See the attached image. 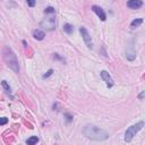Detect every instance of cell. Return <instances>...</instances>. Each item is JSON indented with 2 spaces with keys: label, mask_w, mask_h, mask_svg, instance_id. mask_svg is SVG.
I'll return each mask as SVG.
<instances>
[{
  "label": "cell",
  "mask_w": 145,
  "mask_h": 145,
  "mask_svg": "<svg viewBox=\"0 0 145 145\" xmlns=\"http://www.w3.org/2000/svg\"><path fill=\"white\" fill-rule=\"evenodd\" d=\"M45 17L43 18V21L40 23L41 27H43L47 31H53L56 29V11L55 8L52 7H48L44 10Z\"/></svg>",
  "instance_id": "3957f363"
},
{
  "label": "cell",
  "mask_w": 145,
  "mask_h": 145,
  "mask_svg": "<svg viewBox=\"0 0 145 145\" xmlns=\"http://www.w3.org/2000/svg\"><path fill=\"white\" fill-rule=\"evenodd\" d=\"M83 135L86 138L91 139V141H104V139L109 138V133L104 129L100 128L94 125H86L83 128Z\"/></svg>",
  "instance_id": "6da1fadb"
},
{
  "label": "cell",
  "mask_w": 145,
  "mask_h": 145,
  "mask_svg": "<svg viewBox=\"0 0 145 145\" xmlns=\"http://www.w3.org/2000/svg\"><path fill=\"white\" fill-rule=\"evenodd\" d=\"M52 73H53V70H52V69H49V70H48V73L45 74V75H43V78H48L49 76H51V75H52Z\"/></svg>",
  "instance_id": "e0dca14e"
},
{
  "label": "cell",
  "mask_w": 145,
  "mask_h": 145,
  "mask_svg": "<svg viewBox=\"0 0 145 145\" xmlns=\"http://www.w3.org/2000/svg\"><path fill=\"white\" fill-rule=\"evenodd\" d=\"M143 96H144V91H143V92H142L141 94H139V99L142 100V99H143Z\"/></svg>",
  "instance_id": "d6986e66"
},
{
  "label": "cell",
  "mask_w": 145,
  "mask_h": 145,
  "mask_svg": "<svg viewBox=\"0 0 145 145\" xmlns=\"http://www.w3.org/2000/svg\"><path fill=\"white\" fill-rule=\"evenodd\" d=\"M143 23V19L142 18H137V19H134L133 22H131V24H130V27L131 29H135V27H138L139 25Z\"/></svg>",
  "instance_id": "30bf717a"
},
{
  "label": "cell",
  "mask_w": 145,
  "mask_h": 145,
  "mask_svg": "<svg viewBox=\"0 0 145 145\" xmlns=\"http://www.w3.org/2000/svg\"><path fill=\"white\" fill-rule=\"evenodd\" d=\"M66 117H67V120H68V121H70V120L73 119V117L70 116V114H68V113H66Z\"/></svg>",
  "instance_id": "ac0fdd59"
},
{
  "label": "cell",
  "mask_w": 145,
  "mask_h": 145,
  "mask_svg": "<svg viewBox=\"0 0 145 145\" xmlns=\"http://www.w3.org/2000/svg\"><path fill=\"white\" fill-rule=\"evenodd\" d=\"M143 126H144V123H143V121H139L138 124L133 125V126L129 127V128L126 130V134H125V141H126V142H130L135 135H136L142 128H143Z\"/></svg>",
  "instance_id": "277c9868"
},
{
  "label": "cell",
  "mask_w": 145,
  "mask_h": 145,
  "mask_svg": "<svg viewBox=\"0 0 145 145\" xmlns=\"http://www.w3.org/2000/svg\"><path fill=\"white\" fill-rule=\"evenodd\" d=\"M63 31L67 33V34H72L73 31H74L73 25H70V24H65V25H63Z\"/></svg>",
  "instance_id": "8fae6325"
},
{
  "label": "cell",
  "mask_w": 145,
  "mask_h": 145,
  "mask_svg": "<svg viewBox=\"0 0 145 145\" xmlns=\"http://www.w3.org/2000/svg\"><path fill=\"white\" fill-rule=\"evenodd\" d=\"M1 86L5 88V91H6V92L10 93V86H9L8 84H7L6 81H2V82H1Z\"/></svg>",
  "instance_id": "5bb4252c"
},
{
  "label": "cell",
  "mask_w": 145,
  "mask_h": 145,
  "mask_svg": "<svg viewBox=\"0 0 145 145\" xmlns=\"http://www.w3.org/2000/svg\"><path fill=\"white\" fill-rule=\"evenodd\" d=\"M37 142H39V137H36V136H32L27 139V144L29 145H34V144H36Z\"/></svg>",
  "instance_id": "4fadbf2b"
},
{
  "label": "cell",
  "mask_w": 145,
  "mask_h": 145,
  "mask_svg": "<svg viewBox=\"0 0 145 145\" xmlns=\"http://www.w3.org/2000/svg\"><path fill=\"white\" fill-rule=\"evenodd\" d=\"M92 10L95 12L96 15L99 16V18L101 19V21H106L107 19V16H106V12L103 11V9L101 8V7H99V6H92Z\"/></svg>",
  "instance_id": "52a82bcc"
},
{
  "label": "cell",
  "mask_w": 145,
  "mask_h": 145,
  "mask_svg": "<svg viewBox=\"0 0 145 145\" xmlns=\"http://www.w3.org/2000/svg\"><path fill=\"white\" fill-rule=\"evenodd\" d=\"M7 123H8V119L7 118H5V117L0 118V126H1V125H6Z\"/></svg>",
  "instance_id": "2e32d148"
},
{
  "label": "cell",
  "mask_w": 145,
  "mask_h": 145,
  "mask_svg": "<svg viewBox=\"0 0 145 145\" xmlns=\"http://www.w3.org/2000/svg\"><path fill=\"white\" fill-rule=\"evenodd\" d=\"M101 77H102V80L107 83V86H108V87H112L113 86V81H112L110 74H109L108 72L102 70V72H101Z\"/></svg>",
  "instance_id": "8992f818"
},
{
  "label": "cell",
  "mask_w": 145,
  "mask_h": 145,
  "mask_svg": "<svg viewBox=\"0 0 145 145\" xmlns=\"http://www.w3.org/2000/svg\"><path fill=\"white\" fill-rule=\"evenodd\" d=\"M127 59L130 60V61H133V60L136 58V52L134 51V50H131V51H127V55H126Z\"/></svg>",
  "instance_id": "7c38bea8"
},
{
  "label": "cell",
  "mask_w": 145,
  "mask_h": 145,
  "mask_svg": "<svg viewBox=\"0 0 145 145\" xmlns=\"http://www.w3.org/2000/svg\"><path fill=\"white\" fill-rule=\"evenodd\" d=\"M127 6L131 9H138L143 6V1L142 0H129L127 2Z\"/></svg>",
  "instance_id": "ba28073f"
},
{
  "label": "cell",
  "mask_w": 145,
  "mask_h": 145,
  "mask_svg": "<svg viewBox=\"0 0 145 145\" xmlns=\"http://www.w3.org/2000/svg\"><path fill=\"white\" fill-rule=\"evenodd\" d=\"M26 2L30 7H34L35 4H36V0H26Z\"/></svg>",
  "instance_id": "9a60e30c"
},
{
  "label": "cell",
  "mask_w": 145,
  "mask_h": 145,
  "mask_svg": "<svg viewBox=\"0 0 145 145\" xmlns=\"http://www.w3.org/2000/svg\"><path fill=\"white\" fill-rule=\"evenodd\" d=\"M2 57H4L5 62L7 63L9 68L11 70H14L15 73H19V65H18V60H17V57L15 55V52L11 50L10 47L6 45L2 49Z\"/></svg>",
  "instance_id": "7a4b0ae2"
},
{
  "label": "cell",
  "mask_w": 145,
  "mask_h": 145,
  "mask_svg": "<svg viewBox=\"0 0 145 145\" xmlns=\"http://www.w3.org/2000/svg\"><path fill=\"white\" fill-rule=\"evenodd\" d=\"M80 32H81V34H82L83 40H84V42H85V44L87 45V48L88 49H92V40H91V35L88 34L87 30H86L85 27H81Z\"/></svg>",
  "instance_id": "5b68a950"
},
{
  "label": "cell",
  "mask_w": 145,
  "mask_h": 145,
  "mask_svg": "<svg viewBox=\"0 0 145 145\" xmlns=\"http://www.w3.org/2000/svg\"><path fill=\"white\" fill-rule=\"evenodd\" d=\"M33 35H34V37L36 40H43L45 36V33L42 31V30H35L34 32H33Z\"/></svg>",
  "instance_id": "9c48e42d"
}]
</instances>
